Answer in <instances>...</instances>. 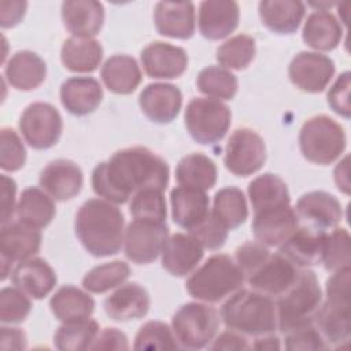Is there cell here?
<instances>
[{"mask_svg": "<svg viewBox=\"0 0 351 351\" xmlns=\"http://www.w3.org/2000/svg\"><path fill=\"white\" fill-rule=\"evenodd\" d=\"M167 184V163L144 147L117 151L108 162L99 163L92 171L95 193L115 204L126 203L143 189L165 191Z\"/></svg>", "mask_w": 351, "mask_h": 351, "instance_id": "1", "label": "cell"}, {"mask_svg": "<svg viewBox=\"0 0 351 351\" xmlns=\"http://www.w3.org/2000/svg\"><path fill=\"white\" fill-rule=\"evenodd\" d=\"M125 218L111 202L89 199L75 215V234L84 248L93 256L115 255L123 243Z\"/></svg>", "mask_w": 351, "mask_h": 351, "instance_id": "2", "label": "cell"}, {"mask_svg": "<svg viewBox=\"0 0 351 351\" xmlns=\"http://www.w3.org/2000/svg\"><path fill=\"white\" fill-rule=\"evenodd\" d=\"M221 318L228 329L248 336H265L277 329L276 303L256 291L232 293L221 307Z\"/></svg>", "mask_w": 351, "mask_h": 351, "instance_id": "3", "label": "cell"}, {"mask_svg": "<svg viewBox=\"0 0 351 351\" xmlns=\"http://www.w3.org/2000/svg\"><path fill=\"white\" fill-rule=\"evenodd\" d=\"M351 274L350 267L333 271L326 281V302L319 306L313 324L328 347L348 343L351 335Z\"/></svg>", "mask_w": 351, "mask_h": 351, "instance_id": "4", "label": "cell"}, {"mask_svg": "<svg viewBox=\"0 0 351 351\" xmlns=\"http://www.w3.org/2000/svg\"><path fill=\"white\" fill-rule=\"evenodd\" d=\"M321 302L322 293L315 273L308 269L299 270L296 281L277 298V328L287 333L313 324Z\"/></svg>", "mask_w": 351, "mask_h": 351, "instance_id": "5", "label": "cell"}, {"mask_svg": "<svg viewBox=\"0 0 351 351\" xmlns=\"http://www.w3.org/2000/svg\"><path fill=\"white\" fill-rule=\"evenodd\" d=\"M244 274L237 263L225 254L210 256L185 282L188 293L207 303H217L239 291Z\"/></svg>", "mask_w": 351, "mask_h": 351, "instance_id": "6", "label": "cell"}, {"mask_svg": "<svg viewBox=\"0 0 351 351\" xmlns=\"http://www.w3.org/2000/svg\"><path fill=\"white\" fill-rule=\"evenodd\" d=\"M299 148L308 162L330 165L346 149L344 129L328 115L308 118L299 133Z\"/></svg>", "mask_w": 351, "mask_h": 351, "instance_id": "7", "label": "cell"}, {"mask_svg": "<svg viewBox=\"0 0 351 351\" xmlns=\"http://www.w3.org/2000/svg\"><path fill=\"white\" fill-rule=\"evenodd\" d=\"M184 118L186 130L195 141L215 144L228 133L232 114L221 100L195 97L188 103Z\"/></svg>", "mask_w": 351, "mask_h": 351, "instance_id": "8", "label": "cell"}, {"mask_svg": "<svg viewBox=\"0 0 351 351\" xmlns=\"http://www.w3.org/2000/svg\"><path fill=\"white\" fill-rule=\"evenodd\" d=\"M171 326L181 347L199 350L214 340L219 317L217 310L208 304L186 303L173 315Z\"/></svg>", "mask_w": 351, "mask_h": 351, "instance_id": "9", "label": "cell"}, {"mask_svg": "<svg viewBox=\"0 0 351 351\" xmlns=\"http://www.w3.org/2000/svg\"><path fill=\"white\" fill-rule=\"evenodd\" d=\"M19 130L32 148L48 149L59 141L63 119L52 104L37 101L23 110L19 118Z\"/></svg>", "mask_w": 351, "mask_h": 351, "instance_id": "10", "label": "cell"}, {"mask_svg": "<svg viewBox=\"0 0 351 351\" xmlns=\"http://www.w3.org/2000/svg\"><path fill=\"white\" fill-rule=\"evenodd\" d=\"M266 147L263 138L252 129H236L225 147L223 163L226 169L239 177H247L263 166Z\"/></svg>", "mask_w": 351, "mask_h": 351, "instance_id": "11", "label": "cell"}, {"mask_svg": "<svg viewBox=\"0 0 351 351\" xmlns=\"http://www.w3.org/2000/svg\"><path fill=\"white\" fill-rule=\"evenodd\" d=\"M169 237L166 222L134 219L125 230V255L137 265L154 262Z\"/></svg>", "mask_w": 351, "mask_h": 351, "instance_id": "12", "label": "cell"}, {"mask_svg": "<svg viewBox=\"0 0 351 351\" xmlns=\"http://www.w3.org/2000/svg\"><path fill=\"white\" fill-rule=\"evenodd\" d=\"M335 74L333 60L319 52H299L289 63L288 75L292 84L303 92H322Z\"/></svg>", "mask_w": 351, "mask_h": 351, "instance_id": "13", "label": "cell"}, {"mask_svg": "<svg viewBox=\"0 0 351 351\" xmlns=\"http://www.w3.org/2000/svg\"><path fill=\"white\" fill-rule=\"evenodd\" d=\"M295 214L299 225L325 232L340 222L343 210L333 195L324 191H313L298 200Z\"/></svg>", "mask_w": 351, "mask_h": 351, "instance_id": "14", "label": "cell"}, {"mask_svg": "<svg viewBox=\"0 0 351 351\" xmlns=\"http://www.w3.org/2000/svg\"><path fill=\"white\" fill-rule=\"evenodd\" d=\"M299 270L281 254L269 255V258L245 280L251 288L270 298L281 296L298 278Z\"/></svg>", "mask_w": 351, "mask_h": 351, "instance_id": "15", "label": "cell"}, {"mask_svg": "<svg viewBox=\"0 0 351 351\" xmlns=\"http://www.w3.org/2000/svg\"><path fill=\"white\" fill-rule=\"evenodd\" d=\"M140 59L145 74L151 78H178L188 67V55L185 49L165 41H154L148 44L141 51Z\"/></svg>", "mask_w": 351, "mask_h": 351, "instance_id": "16", "label": "cell"}, {"mask_svg": "<svg viewBox=\"0 0 351 351\" xmlns=\"http://www.w3.org/2000/svg\"><path fill=\"white\" fill-rule=\"evenodd\" d=\"M298 226L299 221L291 206L256 211L251 225L255 239L269 247L281 245Z\"/></svg>", "mask_w": 351, "mask_h": 351, "instance_id": "17", "label": "cell"}, {"mask_svg": "<svg viewBox=\"0 0 351 351\" xmlns=\"http://www.w3.org/2000/svg\"><path fill=\"white\" fill-rule=\"evenodd\" d=\"M138 104L149 121L165 125L178 115L182 106V95L173 84L155 82L141 90Z\"/></svg>", "mask_w": 351, "mask_h": 351, "instance_id": "18", "label": "cell"}, {"mask_svg": "<svg viewBox=\"0 0 351 351\" xmlns=\"http://www.w3.org/2000/svg\"><path fill=\"white\" fill-rule=\"evenodd\" d=\"M84 176L77 163L56 159L48 163L40 174V186L55 200H70L82 189Z\"/></svg>", "mask_w": 351, "mask_h": 351, "instance_id": "19", "label": "cell"}, {"mask_svg": "<svg viewBox=\"0 0 351 351\" xmlns=\"http://www.w3.org/2000/svg\"><path fill=\"white\" fill-rule=\"evenodd\" d=\"M240 10L233 0H206L199 5V30L207 40H221L239 25Z\"/></svg>", "mask_w": 351, "mask_h": 351, "instance_id": "20", "label": "cell"}, {"mask_svg": "<svg viewBox=\"0 0 351 351\" xmlns=\"http://www.w3.org/2000/svg\"><path fill=\"white\" fill-rule=\"evenodd\" d=\"M154 22L162 36L180 40L191 38L196 27L195 4L191 1H159L155 5Z\"/></svg>", "mask_w": 351, "mask_h": 351, "instance_id": "21", "label": "cell"}, {"mask_svg": "<svg viewBox=\"0 0 351 351\" xmlns=\"http://www.w3.org/2000/svg\"><path fill=\"white\" fill-rule=\"evenodd\" d=\"M41 239L38 228L21 221L3 225L0 233L1 259L19 263L33 258L41 248Z\"/></svg>", "mask_w": 351, "mask_h": 351, "instance_id": "22", "label": "cell"}, {"mask_svg": "<svg viewBox=\"0 0 351 351\" xmlns=\"http://www.w3.org/2000/svg\"><path fill=\"white\" fill-rule=\"evenodd\" d=\"M160 254L163 269L173 276L182 277L202 261L203 247L192 234L176 233L167 237Z\"/></svg>", "mask_w": 351, "mask_h": 351, "instance_id": "23", "label": "cell"}, {"mask_svg": "<svg viewBox=\"0 0 351 351\" xmlns=\"http://www.w3.org/2000/svg\"><path fill=\"white\" fill-rule=\"evenodd\" d=\"M11 280L16 288L33 299L49 295L58 281L53 269L41 258L19 262L11 271Z\"/></svg>", "mask_w": 351, "mask_h": 351, "instance_id": "24", "label": "cell"}, {"mask_svg": "<svg viewBox=\"0 0 351 351\" xmlns=\"http://www.w3.org/2000/svg\"><path fill=\"white\" fill-rule=\"evenodd\" d=\"M149 295L137 282L121 285L115 292L106 298L103 306L106 314L114 321L138 319L147 315L149 310Z\"/></svg>", "mask_w": 351, "mask_h": 351, "instance_id": "25", "label": "cell"}, {"mask_svg": "<svg viewBox=\"0 0 351 351\" xmlns=\"http://www.w3.org/2000/svg\"><path fill=\"white\" fill-rule=\"evenodd\" d=\"M62 19L73 37H93L103 26L104 8L95 0H69L62 4Z\"/></svg>", "mask_w": 351, "mask_h": 351, "instance_id": "26", "label": "cell"}, {"mask_svg": "<svg viewBox=\"0 0 351 351\" xmlns=\"http://www.w3.org/2000/svg\"><path fill=\"white\" fill-rule=\"evenodd\" d=\"M103 99V89L92 77H71L60 86V101L73 115H88L93 112Z\"/></svg>", "mask_w": 351, "mask_h": 351, "instance_id": "27", "label": "cell"}, {"mask_svg": "<svg viewBox=\"0 0 351 351\" xmlns=\"http://www.w3.org/2000/svg\"><path fill=\"white\" fill-rule=\"evenodd\" d=\"M170 203L173 221L186 230H192L210 215L208 196L200 189L177 186L170 193Z\"/></svg>", "mask_w": 351, "mask_h": 351, "instance_id": "28", "label": "cell"}, {"mask_svg": "<svg viewBox=\"0 0 351 351\" xmlns=\"http://www.w3.org/2000/svg\"><path fill=\"white\" fill-rule=\"evenodd\" d=\"M326 232L299 225L296 230L280 245L278 254L298 267L321 263L322 243Z\"/></svg>", "mask_w": 351, "mask_h": 351, "instance_id": "29", "label": "cell"}, {"mask_svg": "<svg viewBox=\"0 0 351 351\" xmlns=\"http://www.w3.org/2000/svg\"><path fill=\"white\" fill-rule=\"evenodd\" d=\"M4 75L12 88L25 92L33 90L44 82L47 64L32 51H18L5 63Z\"/></svg>", "mask_w": 351, "mask_h": 351, "instance_id": "30", "label": "cell"}, {"mask_svg": "<svg viewBox=\"0 0 351 351\" xmlns=\"http://www.w3.org/2000/svg\"><path fill=\"white\" fill-rule=\"evenodd\" d=\"M306 7L298 0H265L259 3L262 23L277 34H291L298 30Z\"/></svg>", "mask_w": 351, "mask_h": 351, "instance_id": "31", "label": "cell"}, {"mask_svg": "<svg viewBox=\"0 0 351 351\" xmlns=\"http://www.w3.org/2000/svg\"><path fill=\"white\" fill-rule=\"evenodd\" d=\"M302 37L308 47L317 51H332L340 44L343 29L333 14L318 10L307 16Z\"/></svg>", "mask_w": 351, "mask_h": 351, "instance_id": "32", "label": "cell"}, {"mask_svg": "<svg viewBox=\"0 0 351 351\" xmlns=\"http://www.w3.org/2000/svg\"><path fill=\"white\" fill-rule=\"evenodd\" d=\"M101 80L108 90L117 95H129L141 82V70L134 58L129 55H112L100 71Z\"/></svg>", "mask_w": 351, "mask_h": 351, "instance_id": "33", "label": "cell"}, {"mask_svg": "<svg viewBox=\"0 0 351 351\" xmlns=\"http://www.w3.org/2000/svg\"><path fill=\"white\" fill-rule=\"evenodd\" d=\"M49 307L56 319L75 322L90 318L95 310V300L82 289L64 285L59 288L49 300Z\"/></svg>", "mask_w": 351, "mask_h": 351, "instance_id": "34", "label": "cell"}, {"mask_svg": "<svg viewBox=\"0 0 351 351\" xmlns=\"http://www.w3.org/2000/svg\"><path fill=\"white\" fill-rule=\"evenodd\" d=\"M60 59L70 71L92 73L103 59V48L92 37H70L62 45Z\"/></svg>", "mask_w": 351, "mask_h": 351, "instance_id": "35", "label": "cell"}, {"mask_svg": "<svg viewBox=\"0 0 351 351\" xmlns=\"http://www.w3.org/2000/svg\"><path fill=\"white\" fill-rule=\"evenodd\" d=\"M215 163L202 152H193L184 156L176 169V180L180 186L195 188L200 191L211 189L217 182Z\"/></svg>", "mask_w": 351, "mask_h": 351, "instance_id": "36", "label": "cell"}, {"mask_svg": "<svg viewBox=\"0 0 351 351\" xmlns=\"http://www.w3.org/2000/svg\"><path fill=\"white\" fill-rule=\"evenodd\" d=\"M248 197L254 213L273 207L289 206L291 197L287 184L276 174L265 173L248 185Z\"/></svg>", "mask_w": 351, "mask_h": 351, "instance_id": "37", "label": "cell"}, {"mask_svg": "<svg viewBox=\"0 0 351 351\" xmlns=\"http://www.w3.org/2000/svg\"><path fill=\"white\" fill-rule=\"evenodd\" d=\"M53 200L40 188H26L16 204V217L21 222L34 228L48 226L55 217Z\"/></svg>", "mask_w": 351, "mask_h": 351, "instance_id": "38", "label": "cell"}, {"mask_svg": "<svg viewBox=\"0 0 351 351\" xmlns=\"http://www.w3.org/2000/svg\"><path fill=\"white\" fill-rule=\"evenodd\" d=\"M211 215L228 230L236 229L248 218L247 200L241 189L226 186L214 195Z\"/></svg>", "mask_w": 351, "mask_h": 351, "instance_id": "39", "label": "cell"}, {"mask_svg": "<svg viewBox=\"0 0 351 351\" xmlns=\"http://www.w3.org/2000/svg\"><path fill=\"white\" fill-rule=\"evenodd\" d=\"M99 324L90 318L75 322H63L53 336V344L62 351L88 350L99 335Z\"/></svg>", "mask_w": 351, "mask_h": 351, "instance_id": "40", "label": "cell"}, {"mask_svg": "<svg viewBox=\"0 0 351 351\" xmlns=\"http://www.w3.org/2000/svg\"><path fill=\"white\" fill-rule=\"evenodd\" d=\"M196 85L202 93L215 100H232L239 88L236 75L221 66L203 69L197 75Z\"/></svg>", "mask_w": 351, "mask_h": 351, "instance_id": "41", "label": "cell"}, {"mask_svg": "<svg viewBox=\"0 0 351 351\" xmlns=\"http://www.w3.org/2000/svg\"><path fill=\"white\" fill-rule=\"evenodd\" d=\"M130 267L123 261H112L90 269L82 278V287L92 293H104L125 282Z\"/></svg>", "mask_w": 351, "mask_h": 351, "instance_id": "42", "label": "cell"}, {"mask_svg": "<svg viewBox=\"0 0 351 351\" xmlns=\"http://www.w3.org/2000/svg\"><path fill=\"white\" fill-rule=\"evenodd\" d=\"M256 45L254 37L248 34H237L226 40L217 49V60L225 69L243 70L255 58Z\"/></svg>", "mask_w": 351, "mask_h": 351, "instance_id": "43", "label": "cell"}, {"mask_svg": "<svg viewBox=\"0 0 351 351\" xmlns=\"http://www.w3.org/2000/svg\"><path fill=\"white\" fill-rule=\"evenodd\" d=\"M321 263L329 271H337L350 267L351 245L350 234L344 228H336L326 233L322 243Z\"/></svg>", "mask_w": 351, "mask_h": 351, "instance_id": "44", "label": "cell"}, {"mask_svg": "<svg viewBox=\"0 0 351 351\" xmlns=\"http://www.w3.org/2000/svg\"><path fill=\"white\" fill-rule=\"evenodd\" d=\"M159 189H143L133 195L129 211L134 219L166 222V202Z\"/></svg>", "mask_w": 351, "mask_h": 351, "instance_id": "45", "label": "cell"}, {"mask_svg": "<svg viewBox=\"0 0 351 351\" xmlns=\"http://www.w3.org/2000/svg\"><path fill=\"white\" fill-rule=\"evenodd\" d=\"M178 341L171 329L160 321L145 322L136 335L134 350H176Z\"/></svg>", "mask_w": 351, "mask_h": 351, "instance_id": "46", "label": "cell"}, {"mask_svg": "<svg viewBox=\"0 0 351 351\" xmlns=\"http://www.w3.org/2000/svg\"><path fill=\"white\" fill-rule=\"evenodd\" d=\"M32 302L19 288L5 287L0 292V319L4 324H19L27 318Z\"/></svg>", "mask_w": 351, "mask_h": 351, "instance_id": "47", "label": "cell"}, {"mask_svg": "<svg viewBox=\"0 0 351 351\" xmlns=\"http://www.w3.org/2000/svg\"><path fill=\"white\" fill-rule=\"evenodd\" d=\"M26 162V149L18 133L11 128L0 132V166L4 171H16Z\"/></svg>", "mask_w": 351, "mask_h": 351, "instance_id": "48", "label": "cell"}, {"mask_svg": "<svg viewBox=\"0 0 351 351\" xmlns=\"http://www.w3.org/2000/svg\"><path fill=\"white\" fill-rule=\"evenodd\" d=\"M285 335V348L295 350H325L329 348L314 324L289 330Z\"/></svg>", "mask_w": 351, "mask_h": 351, "instance_id": "49", "label": "cell"}, {"mask_svg": "<svg viewBox=\"0 0 351 351\" xmlns=\"http://www.w3.org/2000/svg\"><path fill=\"white\" fill-rule=\"evenodd\" d=\"M189 234H192L203 248L218 250L225 244L228 239V229L223 228L210 213V215L203 222L189 230Z\"/></svg>", "mask_w": 351, "mask_h": 351, "instance_id": "50", "label": "cell"}, {"mask_svg": "<svg viewBox=\"0 0 351 351\" xmlns=\"http://www.w3.org/2000/svg\"><path fill=\"white\" fill-rule=\"evenodd\" d=\"M270 255V251L265 244L259 241H248L236 250V263L247 278L252 271H255Z\"/></svg>", "mask_w": 351, "mask_h": 351, "instance_id": "51", "label": "cell"}, {"mask_svg": "<svg viewBox=\"0 0 351 351\" xmlns=\"http://www.w3.org/2000/svg\"><path fill=\"white\" fill-rule=\"evenodd\" d=\"M328 104L330 108L344 117L350 118L351 106H350V73L344 71L337 77L335 84L328 92Z\"/></svg>", "mask_w": 351, "mask_h": 351, "instance_id": "52", "label": "cell"}, {"mask_svg": "<svg viewBox=\"0 0 351 351\" xmlns=\"http://www.w3.org/2000/svg\"><path fill=\"white\" fill-rule=\"evenodd\" d=\"M129 343L125 333L118 330L117 328H106L100 332L89 350H128Z\"/></svg>", "mask_w": 351, "mask_h": 351, "instance_id": "53", "label": "cell"}, {"mask_svg": "<svg viewBox=\"0 0 351 351\" xmlns=\"http://www.w3.org/2000/svg\"><path fill=\"white\" fill-rule=\"evenodd\" d=\"M1 182V225H5L10 222L15 207V195H16V184L15 181L1 174L0 177Z\"/></svg>", "mask_w": 351, "mask_h": 351, "instance_id": "54", "label": "cell"}, {"mask_svg": "<svg viewBox=\"0 0 351 351\" xmlns=\"http://www.w3.org/2000/svg\"><path fill=\"white\" fill-rule=\"evenodd\" d=\"M26 1H1L0 3V25L1 27H14L21 22L26 12Z\"/></svg>", "mask_w": 351, "mask_h": 351, "instance_id": "55", "label": "cell"}, {"mask_svg": "<svg viewBox=\"0 0 351 351\" xmlns=\"http://www.w3.org/2000/svg\"><path fill=\"white\" fill-rule=\"evenodd\" d=\"M211 350H250L251 346L248 344L247 339L234 330L221 333L214 343L210 346Z\"/></svg>", "mask_w": 351, "mask_h": 351, "instance_id": "56", "label": "cell"}, {"mask_svg": "<svg viewBox=\"0 0 351 351\" xmlns=\"http://www.w3.org/2000/svg\"><path fill=\"white\" fill-rule=\"evenodd\" d=\"M3 350H23L26 348V335L18 328H1V344Z\"/></svg>", "mask_w": 351, "mask_h": 351, "instance_id": "57", "label": "cell"}, {"mask_svg": "<svg viewBox=\"0 0 351 351\" xmlns=\"http://www.w3.org/2000/svg\"><path fill=\"white\" fill-rule=\"evenodd\" d=\"M335 181L339 191L346 195L350 193V180H348V156H346L335 169Z\"/></svg>", "mask_w": 351, "mask_h": 351, "instance_id": "58", "label": "cell"}, {"mask_svg": "<svg viewBox=\"0 0 351 351\" xmlns=\"http://www.w3.org/2000/svg\"><path fill=\"white\" fill-rule=\"evenodd\" d=\"M251 348L255 350H278L280 348V340L276 336H266L259 337L255 340V343L251 346Z\"/></svg>", "mask_w": 351, "mask_h": 351, "instance_id": "59", "label": "cell"}]
</instances>
